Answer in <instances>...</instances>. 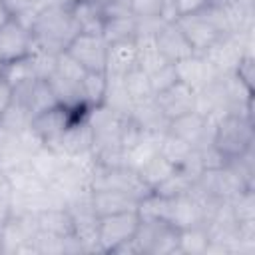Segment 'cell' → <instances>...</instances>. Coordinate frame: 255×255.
Listing matches in <instances>:
<instances>
[{
    "instance_id": "obj_1",
    "label": "cell",
    "mask_w": 255,
    "mask_h": 255,
    "mask_svg": "<svg viewBox=\"0 0 255 255\" xmlns=\"http://www.w3.org/2000/svg\"><path fill=\"white\" fill-rule=\"evenodd\" d=\"M30 30L34 36L36 50L48 54H62L74 40V36L80 32L72 18L70 6L64 0L48 2L30 22Z\"/></svg>"
},
{
    "instance_id": "obj_2",
    "label": "cell",
    "mask_w": 255,
    "mask_h": 255,
    "mask_svg": "<svg viewBox=\"0 0 255 255\" xmlns=\"http://www.w3.org/2000/svg\"><path fill=\"white\" fill-rule=\"evenodd\" d=\"M253 143L255 135L251 116L241 112H227L213 122L211 145L221 153L225 163L253 151Z\"/></svg>"
},
{
    "instance_id": "obj_3",
    "label": "cell",
    "mask_w": 255,
    "mask_h": 255,
    "mask_svg": "<svg viewBox=\"0 0 255 255\" xmlns=\"http://www.w3.org/2000/svg\"><path fill=\"white\" fill-rule=\"evenodd\" d=\"M179 24V28L183 30V34L187 36L189 44L193 46L195 54H205L209 48H213L219 40H223L225 36L231 34L225 14L221 8H205L201 12L195 14H187L175 20Z\"/></svg>"
},
{
    "instance_id": "obj_4",
    "label": "cell",
    "mask_w": 255,
    "mask_h": 255,
    "mask_svg": "<svg viewBox=\"0 0 255 255\" xmlns=\"http://www.w3.org/2000/svg\"><path fill=\"white\" fill-rule=\"evenodd\" d=\"M90 114L88 106H80V108H68L62 104H56L44 112H40L38 116L32 118L30 122V131L34 133V137L50 149H58V143L62 139V135L66 133V129L76 122L82 120Z\"/></svg>"
},
{
    "instance_id": "obj_5",
    "label": "cell",
    "mask_w": 255,
    "mask_h": 255,
    "mask_svg": "<svg viewBox=\"0 0 255 255\" xmlns=\"http://www.w3.org/2000/svg\"><path fill=\"white\" fill-rule=\"evenodd\" d=\"M133 241L139 253L171 255L179 247V229L165 219H139Z\"/></svg>"
},
{
    "instance_id": "obj_6",
    "label": "cell",
    "mask_w": 255,
    "mask_h": 255,
    "mask_svg": "<svg viewBox=\"0 0 255 255\" xmlns=\"http://www.w3.org/2000/svg\"><path fill=\"white\" fill-rule=\"evenodd\" d=\"M137 225H139L137 209L98 217V233H96L98 251L114 253L116 247L133 239V235L137 231Z\"/></svg>"
},
{
    "instance_id": "obj_7",
    "label": "cell",
    "mask_w": 255,
    "mask_h": 255,
    "mask_svg": "<svg viewBox=\"0 0 255 255\" xmlns=\"http://www.w3.org/2000/svg\"><path fill=\"white\" fill-rule=\"evenodd\" d=\"M36 52L34 36L18 16H10L0 26V64L2 68L30 58Z\"/></svg>"
},
{
    "instance_id": "obj_8",
    "label": "cell",
    "mask_w": 255,
    "mask_h": 255,
    "mask_svg": "<svg viewBox=\"0 0 255 255\" xmlns=\"http://www.w3.org/2000/svg\"><path fill=\"white\" fill-rule=\"evenodd\" d=\"M64 52L86 72H106L108 42L102 34L78 32Z\"/></svg>"
},
{
    "instance_id": "obj_9",
    "label": "cell",
    "mask_w": 255,
    "mask_h": 255,
    "mask_svg": "<svg viewBox=\"0 0 255 255\" xmlns=\"http://www.w3.org/2000/svg\"><path fill=\"white\" fill-rule=\"evenodd\" d=\"M165 133L185 141L193 149H199L207 143H211V133H213V120L199 112H189L185 116H179L167 124Z\"/></svg>"
},
{
    "instance_id": "obj_10",
    "label": "cell",
    "mask_w": 255,
    "mask_h": 255,
    "mask_svg": "<svg viewBox=\"0 0 255 255\" xmlns=\"http://www.w3.org/2000/svg\"><path fill=\"white\" fill-rule=\"evenodd\" d=\"M153 44H155L159 56L171 64L183 62L195 54L193 46L189 44L187 36L183 34V30L179 28L177 22H163L157 28V32L153 34Z\"/></svg>"
},
{
    "instance_id": "obj_11",
    "label": "cell",
    "mask_w": 255,
    "mask_h": 255,
    "mask_svg": "<svg viewBox=\"0 0 255 255\" xmlns=\"http://www.w3.org/2000/svg\"><path fill=\"white\" fill-rule=\"evenodd\" d=\"M157 108L161 110V114L165 116L167 122L179 118V116H185L189 112H195V106H197V92L183 84V82H177L173 84L171 88L159 92L153 96Z\"/></svg>"
},
{
    "instance_id": "obj_12",
    "label": "cell",
    "mask_w": 255,
    "mask_h": 255,
    "mask_svg": "<svg viewBox=\"0 0 255 255\" xmlns=\"http://www.w3.org/2000/svg\"><path fill=\"white\" fill-rule=\"evenodd\" d=\"M90 205L98 217L137 209V199L118 189H90Z\"/></svg>"
},
{
    "instance_id": "obj_13",
    "label": "cell",
    "mask_w": 255,
    "mask_h": 255,
    "mask_svg": "<svg viewBox=\"0 0 255 255\" xmlns=\"http://www.w3.org/2000/svg\"><path fill=\"white\" fill-rule=\"evenodd\" d=\"M133 68H137V42H135V38L108 44L106 74L110 78H124Z\"/></svg>"
},
{
    "instance_id": "obj_14",
    "label": "cell",
    "mask_w": 255,
    "mask_h": 255,
    "mask_svg": "<svg viewBox=\"0 0 255 255\" xmlns=\"http://www.w3.org/2000/svg\"><path fill=\"white\" fill-rule=\"evenodd\" d=\"M175 66H177L179 82L191 86L195 92L203 90L205 86H209L217 78V74L211 68V64L203 56H199V54H193L191 58H187L183 62H177Z\"/></svg>"
},
{
    "instance_id": "obj_15",
    "label": "cell",
    "mask_w": 255,
    "mask_h": 255,
    "mask_svg": "<svg viewBox=\"0 0 255 255\" xmlns=\"http://www.w3.org/2000/svg\"><path fill=\"white\" fill-rule=\"evenodd\" d=\"M68 6L80 32L102 34V26L106 20L104 4H100L98 0H74L68 2Z\"/></svg>"
},
{
    "instance_id": "obj_16",
    "label": "cell",
    "mask_w": 255,
    "mask_h": 255,
    "mask_svg": "<svg viewBox=\"0 0 255 255\" xmlns=\"http://www.w3.org/2000/svg\"><path fill=\"white\" fill-rule=\"evenodd\" d=\"M36 215V225L38 231H44L48 235L56 237H70L74 235V225H72V215L66 205H52L46 209H40Z\"/></svg>"
},
{
    "instance_id": "obj_17",
    "label": "cell",
    "mask_w": 255,
    "mask_h": 255,
    "mask_svg": "<svg viewBox=\"0 0 255 255\" xmlns=\"http://www.w3.org/2000/svg\"><path fill=\"white\" fill-rule=\"evenodd\" d=\"M129 118H131V122L141 129V131H145V133H151V135H161V133H165V129H167V120H165V116L161 114V110L157 108V104H155V100L151 98V100H145V102H141V104H135L133 108H131V112H129Z\"/></svg>"
},
{
    "instance_id": "obj_18",
    "label": "cell",
    "mask_w": 255,
    "mask_h": 255,
    "mask_svg": "<svg viewBox=\"0 0 255 255\" xmlns=\"http://www.w3.org/2000/svg\"><path fill=\"white\" fill-rule=\"evenodd\" d=\"M110 88V76L106 72H84L80 80V94L82 102L92 110L106 104Z\"/></svg>"
},
{
    "instance_id": "obj_19",
    "label": "cell",
    "mask_w": 255,
    "mask_h": 255,
    "mask_svg": "<svg viewBox=\"0 0 255 255\" xmlns=\"http://www.w3.org/2000/svg\"><path fill=\"white\" fill-rule=\"evenodd\" d=\"M102 36L108 44L133 40V38H137V20L131 14L106 16L104 26H102Z\"/></svg>"
},
{
    "instance_id": "obj_20",
    "label": "cell",
    "mask_w": 255,
    "mask_h": 255,
    "mask_svg": "<svg viewBox=\"0 0 255 255\" xmlns=\"http://www.w3.org/2000/svg\"><path fill=\"white\" fill-rule=\"evenodd\" d=\"M120 80H122V86L126 90V96H128L131 108L135 104H141V102L153 98V92H151V86H149V78L141 68H133L131 72H128Z\"/></svg>"
},
{
    "instance_id": "obj_21",
    "label": "cell",
    "mask_w": 255,
    "mask_h": 255,
    "mask_svg": "<svg viewBox=\"0 0 255 255\" xmlns=\"http://www.w3.org/2000/svg\"><path fill=\"white\" fill-rule=\"evenodd\" d=\"M173 169H175V165L169 163V161L159 153V149H157V151H155L145 163H141L135 171L139 173V177L143 179V183H145L149 189H153V187H157Z\"/></svg>"
},
{
    "instance_id": "obj_22",
    "label": "cell",
    "mask_w": 255,
    "mask_h": 255,
    "mask_svg": "<svg viewBox=\"0 0 255 255\" xmlns=\"http://www.w3.org/2000/svg\"><path fill=\"white\" fill-rule=\"evenodd\" d=\"M209 245V233L205 223H197L185 229H179V247L177 253L185 255H201L207 251Z\"/></svg>"
},
{
    "instance_id": "obj_23",
    "label": "cell",
    "mask_w": 255,
    "mask_h": 255,
    "mask_svg": "<svg viewBox=\"0 0 255 255\" xmlns=\"http://www.w3.org/2000/svg\"><path fill=\"white\" fill-rule=\"evenodd\" d=\"M147 78H149L151 92H153V96H155V94H159V92H163V90H167V88H171L173 84L179 82L177 66L171 64V62H163L161 66H157L155 70H151V72L147 74Z\"/></svg>"
},
{
    "instance_id": "obj_24",
    "label": "cell",
    "mask_w": 255,
    "mask_h": 255,
    "mask_svg": "<svg viewBox=\"0 0 255 255\" xmlns=\"http://www.w3.org/2000/svg\"><path fill=\"white\" fill-rule=\"evenodd\" d=\"M128 8L135 20H161L163 0H128Z\"/></svg>"
},
{
    "instance_id": "obj_25",
    "label": "cell",
    "mask_w": 255,
    "mask_h": 255,
    "mask_svg": "<svg viewBox=\"0 0 255 255\" xmlns=\"http://www.w3.org/2000/svg\"><path fill=\"white\" fill-rule=\"evenodd\" d=\"M233 78L237 80V82H241L247 90H251L253 92V78H255V64H253V56L249 54V52H243L239 58H237V62H235V66H233Z\"/></svg>"
},
{
    "instance_id": "obj_26",
    "label": "cell",
    "mask_w": 255,
    "mask_h": 255,
    "mask_svg": "<svg viewBox=\"0 0 255 255\" xmlns=\"http://www.w3.org/2000/svg\"><path fill=\"white\" fill-rule=\"evenodd\" d=\"M173 6H175V12H177V18H181V16L195 14V12H201V10L209 8L211 0H173Z\"/></svg>"
},
{
    "instance_id": "obj_27",
    "label": "cell",
    "mask_w": 255,
    "mask_h": 255,
    "mask_svg": "<svg viewBox=\"0 0 255 255\" xmlns=\"http://www.w3.org/2000/svg\"><path fill=\"white\" fill-rule=\"evenodd\" d=\"M12 100H14V88H12V84L4 78V74L0 72V118H2L4 112L10 108Z\"/></svg>"
},
{
    "instance_id": "obj_28",
    "label": "cell",
    "mask_w": 255,
    "mask_h": 255,
    "mask_svg": "<svg viewBox=\"0 0 255 255\" xmlns=\"http://www.w3.org/2000/svg\"><path fill=\"white\" fill-rule=\"evenodd\" d=\"M12 14H10V10L6 8V4H4V0H0V26L10 18Z\"/></svg>"
},
{
    "instance_id": "obj_29",
    "label": "cell",
    "mask_w": 255,
    "mask_h": 255,
    "mask_svg": "<svg viewBox=\"0 0 255 255\" xmlns=\"http://www.w3.org/2000/svg\"><path fill=\"white\" fill-rule=\"evenodd\" d=\"M98 2H100V4H104V6H106V4H110V2H114V0H98Z\"/></svg>"
},
{
    "instance_id": "obj_30",
    "label": "cell",
    "mask_w": 255,
    "mask_h": 255,
    "mask_svg": "<svg viewBox=\"0 0 255 255\" xmlns=\"http://www.w3.org/2000/svg\"><path fill=\"white\" fill-rule=\"evenodd\" d=\"M0 253H4V251H2V237H0Z\"/></svg>"
},
{
    "instance_id": "obj_31",
    "label": "cell",
    "mask_w": 255,
    "mask_h": 255,
    "mask_svg": "<svg viewBox=\"0 0 255 255\" xmlns=\"http://www.w3.org/2000/svg\"><path fill=\"white\" fill-rule=\"evenodd\" d=\"M64 2H74V0H64Z\"/></svg>"
},
{
    "instance_id": "obj_32",
    "label": "cell",
    "mask_w": 255,
    "mask_h": 255,
    "mask_svg": "<svg viewBox=\"0 0 255 255\" xmlns=\"http://www.w3.org/2000/svg\"><path fill=\"white\" fill-rule=\"evenodd\" d=\"M0 72H2V64H0Z\"/></svg>"
},
{
    "instance_id": "obj_33",
    "label": "cell",
    "mask_w": 255,
    "mask_h": 255,
    "mask_svg": "<svg viewBox=\"0 0 255 255\" xmlns=\"http://www.w3.org/2000/svg\"><path fill=\"white\" fill-rule=\"evenodd\" d=\"M0 223H2V217H0Z\"/></svg>"
}]
</instances>
